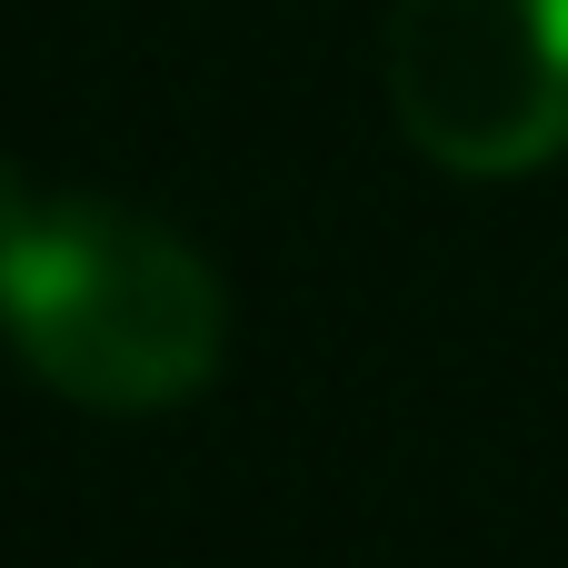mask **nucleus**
Masks as SVG:
<instances>
[{"label": "nucleus", "mask_w": 568, "mask_h": 568, "mask_svg": "<svg viewBox=\"0 0 568 568\" xmlns=\"http://www.w3.org/2000/svg\"><path fill=\"white\" fill-rule=\"evenodd\" d=\"M0 339L70 409L160 419L220 379L230 290L170 220L0 160Z\"/></svg>", "instance_id": "f257e3e1"}, {"label": "nucleus", "mask_w": 568, "mask_h": 568, "mask_svg": "<svg viewBox=\"0 0 568 568\" xmlns=\"http://www.w3.org/2000/svg\"><path fill=\"white\" fill-rule=\"evenodd\" d=\"M389 110L449 180L568 160V0H389Z\"/></svg>", "instance_id": "f03ea898"}]
</instances>
